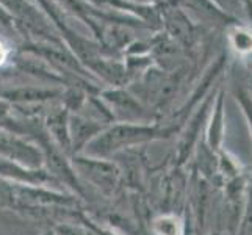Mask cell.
Instances as JSON below:
<instances>
[{"label":"cell","mask_w":252,"mask_h":235,"mask_svg":"<svg viewBox=\"0 0 252 235\" xmlns=\"http://www.w3.org/2000/svg\"><path fill=\"white\" fill-rule=\"evenodd\" d=\"M42 235H57V232H55V229H47Z\"/></svg>","instance_id":"11"},{"label":"cell","mask_w":252,"mask_h":235,"mask_svg":"<svg viewBox=\"0 0 252 235\" xmlns=\"http://www.w3.org/2000/svg\"><path fill=\"white\" fill-rule=\"evenodd\" d=\"M5 58H6V49L3 47L2 42H0V65L5 62Z\"/></svg>","instance_id":"10"},{"label":"cell","mask_w":252,"mask_h":235,"mask_svg":"<svg viewBox=\"0 0 252 235\" xmlns=\"http://www.w3.org/2000/svg\"><path fill=\"white\" fill-rule=\"evenodd\" d=\"M74 168L82 176L90 180L94 187H97L102 193L111 195L119 185L121 171L113 162L99 157H74Z\"/></svg>","instance_id":"2"},{"label":"cell","mask_w":252,"mask_h":235,"mask_svg":"<svg viewBox=\"0 0 252 235\" xmlns=\"http://www.w3.org/2000/svg\"><path fill=\"white\" fill-rule=\"evenodd\" d=\"M0 155L5 157V160L19 163L27 168H39L44 160V154L38 147L3 130H0Z\"/></svg>","instance_id":"3"},{"label":"cell","mask_w":252,"mask_h":235,"mask_svg":"<svg viewBox=\"0 0 252 235\" xmlns=\"http://www.w3.org/2000/svg\"><path fill=\"white\" fill-rule=\"evenodd\" d=\"M154 135L152 129L147 127H138V126H116L108 129L99 136H94L93 140L85 146V154L90 157H105L115 154L124 147L140 143L144 140H149Z\"/></svg>","instance_id":"1"},{"label":"cell","mask_w":252,"mask_h":235,"mask_svg":"<svg viewBox=\"0 0 252 235\" xmlns=\"http://www.w3.org/2000/svg\"><path fill=\"white\" fill-rule=\"evenodd\" d=\"M243 6L246 8V11L249 13V16L252 17V0H241Z\"/></svg>","instance_id":"9"},{"label":"cell","mask_w":252,"mask_h":235,"mask_svg":"<svg viewBox=\"0 0 252 235\" xmlns=\"http://www.w3.org/2000/svg\"><path fill=\"white\" fill-rule=\"evenodd\" d=\"M229 41L237 52L241 54L252 52V32L243 25H235L229 30Z\"/></svg>","instance_id":"6"},{"label":"cell","mask_w":252,"mask_h":235,"mask_svg":"<svg viewBox=\"0 0 252 235\" xmlns=\"http://www.w3.org/2000/svg\"><path fill=\"white\" fill-rule=\"evenodd\" d=\"M49 132L54 136L55 143L60 146L58 149H62L63 152H71V136H69V127L66 126V119L62 115L52 116L49 118Z\"/></svg>","instance_id":"5"},{"label":"cell","mask_w":252,"mask_h":235,"mask_svg":"<svg viewBox=\"0 0 252 235\" xmlns=\"http://www.w3.org/2000/svg\"><path fill=\"white\" fill-rule=\"evenodd\" d=\"M55 232H57V235H94L90 231H85L82 228H75V226H67V224L58 226Z\"/></svg>","instance_id":"8"},{"label":"cell","mask_w":252,"mask_h":235,"mask_svg":"<svg viewBox=\"0 0 252 235\" xmlns=\"http://www.w3.org/2000/svg\"><path fill=\"white\" fill-rule=\"evenodd\" d=\"M0 177L13 180V184L17 185L30 187H44L50 184H58V179L50 171H44L41 168H27L10 160H0Z\"/></svg>","instance_id":"4"},{"label":"cell","mask_w":252,"mask_h":235,"mask_svg":"<svg viewBox=\"0 0 252 235\" xmlns=\"http://www.w3.org/2000/svg\"><path fill=\"white\" fill-rule=\"evenodd\" d=\"M154 231L158 235H179V221L174 216H160L154 221Z\"/></svg>","instance_id":"7"}]
</instances>
